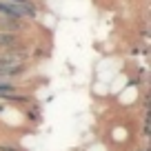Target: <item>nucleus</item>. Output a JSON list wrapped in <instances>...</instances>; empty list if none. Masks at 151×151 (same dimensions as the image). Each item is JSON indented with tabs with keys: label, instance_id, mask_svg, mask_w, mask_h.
I'll return each instance as SVG.
<instances>
[{
	"label": "nucleus",
	"instance_id": "obj_1",
	"mask_svg": "<svg viewBox=\"0 0 151 151\" xmlns=\"http://www.w3.org/2000/svg\"><path fill=\"white\" fill-rule=\"evenodd\" d=\"M0 16L7 18H16V20H36L38 18V9L31 0L24 2H11V0H0Z\"/></svg>",
	"mask_w": 151,
	"mask_h": 151
},
{
	"label": "nucleus",
	"instance_id": "obj_2",
	"mask_svg": "<svg viewBox=\"0 0 151 151\" xmlns=\"http://www.w3.org/2000/svg\"><path fill=\"white\" fill-rule=\"evenodd\" d=\"M22 47V38L20 33H9V31H0V51H11V49Z\"/></svg>",
	"mask_w": 151,
	"mask_h": 151
},
{
	"label": "nucleus",
	"instance_id": "obj_3",
	"mask_svg": "<svg viewBox=\"0 0 151 151\" xmlns=\"http://www.w3.org/2000/svg\"><path fill=\"white\" fill-rule=\"evenodd\" d=\"M22 29H24V20H16V18H7V16H0V31L20 33Z\"/></svg>",
	"mask_w": 151,
	"mask_h": 151
},
{
	"label": "nucleus",
	"instance_id": "obj_4",
	"mask_svg": "<svg viewBox=\"0 0 151 151\" xmlns=\"http://www.w3.org/2000/svg\"><path fill=\"white\" fill-rule=\"evenodd\" d=\"M27 107H29V104H27ZM27 118L31 120V122H38V120H40V109H38V107H29L27 109Z\"/></svg>",
	"mask_w": 151,
	"mask_h": 151
},
{
	"label": "nucleus",
	"instance_id": "obj_5",
	"mask_svg": "<svg viewBox=\"0 0 151 151\" xmlns=\"http://www.w3.org/2000/svg\"><path fill=\"white\" fill-rule=\"evenodd\" d=\"M0 151H20L16 145H0Z\"/></svg>",
	"mask_w": 151,
	"mask_h": 151
},
{
	"label": "nucleus",
	"instance_id": "obj_6",
	"mask_svg": "<svg viewBox=\"0 0 151 151\" xmlns=\"http://www.w3.org/2000/svg\"><path fill=\"white\" fill-rule=\"evenodd\" d=\"M5 107H7V104H5V102H0V111H5Z\"/></svg>",
	"mask_w": 151,
	"mask_h": 151
},
{
	"label": "nucleus",
	"instance_id": "obj_7",
	"mask_svg": "<svg viewBox=\"0 0 151 151\" xmlns=\"http://www.w3.org/2000/svg\"><path fill=\"white\" fill-rule=\"evenodd\" d=\"M11 2H24V0H11Z\"/></svg>",
	"mask_w": 151,
	"mask_h": 151
}]
</instances>
